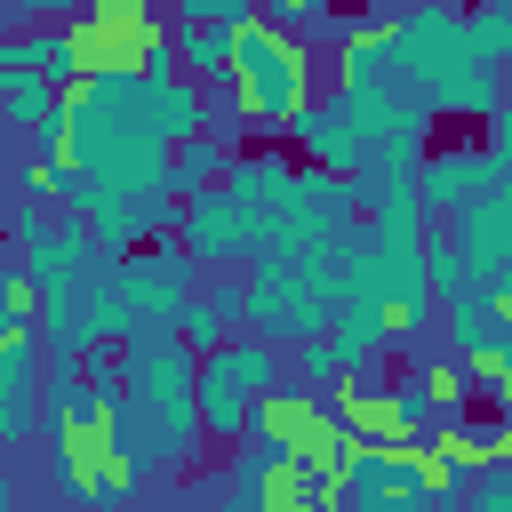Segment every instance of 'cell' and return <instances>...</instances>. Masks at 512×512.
<instances>
[{
    "instance_id": "d6986e66",
    "label": "cell",
    "mask_w": 512,
    "mask_h": 512,
    "mask_svg": "<svg viewBox=\"0 0 512 512\" xmlns=\"http://www.w3.org/2000/svg\"><path fill=\"white\" fill-rule=\"evenodd\" d=\"M224 176H232L224 136H192V144H176V200H200V192L224 184Z\"/></svg>"
},
{
    "instance_id": "ba28073f",
    "label": "cell",
    "mask_w": 512,
    "mask_h": 512,
    "mask_svg": "<svg viewBox=\"0 0 512 512\" xmlns=\"http://www.w3.org/2000/svg\"><path fill=\"white\" fill-rule=\"evenodd\" d=\"M184 248H192V256L232 264V256H248V248H264V216H256V208H240V200L216 184V192L184 200Z\"/></svg>"
},
{
    "instance_id": "8992f818",
    "label": "cell",
    "mask_w": 512,
    "mask_h": 512,
    "mask_svg": "<svg viewBox=\"0 0 512 512\" xmlns=\"http://www.w3.org/2000/svg\"><path fill=\"white\" fill-rule=\"evenodd\" d=\"M112 288H120V304H128V320L144 336H176V320L200 304L192 296V264L176 248H136L128 264H112Z\"/></svg>"
},
{
    "instance_id": "7402d4cb",
    "label": "cell",
    "mask_w": 512,
    "mask_h": 512,
    "mask_svg": "<svg viewBox=\"0 0 512 512\" xmlns=\"http://www.w3.org/2000/svg\"><path fill=\"white\" fill-rule=\"evenodd\" d=\"M488 160L512 176V96H504V104H496V120H488Z\"/></svg>"
},
{
    "instance_id": "3957f363",
    "label": "cell",
    "mask_w": 512,
    "mask_h": 512,
    "mask_svg": "<svg viewBox=\"0 0 512 512\" xmlns=\"http://www.w3.org/2000/svg\"><path fill=\"white\" fill-rule=\"evenodd\" d=\"M232 88H240V104H248V128H264V136H296V120L312 112V48L304 40H288L272 16L256 24V32H240V48H232Z\"/></svg>"
},
{
    "instance_id": "52a82bcc",
    "label": "cell",
    "mask_w": 512,
    "mask_h": 512,
    "mask_svg": "<svg viewBox=\"0 0 512 512\" xmlns=\"http://www.w3.org/2000/svg\"><path fill=\"white\" fill-rule=\"evenodd\" d=\"M488 192H504V168L488 160V144H448V152H432L424 176H416V200H424V208H448V216H464V208L488 200Z\"/></svg>"
},
{
    "instance_id": "9c48e42d",
    "label": "cell",
    "mask_w": 512,
    "mask_h": 512,
    "mask_svg": "<svg viewBox=\"0 0 512 512\" xmlns=\"http://www.w3.org/2000/svg\"><path fill=\"white\" fill-rule=\"evenodd\" d=\"M296 144L312 152V168H328V176H368L376 168V144L360 136V120L328 96V104H312L304 120H296Z\"/></svg>"
},
{
    "instance_id": "277c9868",
    "label": "cell",
    "mask_w": 512,
    "mask_h": 512,
    "mask_svg": "<svg viewBox=\"0 0 512 512\" xmlns=\"http://www.w3.org/2000/svg\"><path fill=\"white\" fill-rule=\"evenodd\" d=\"M272 392H288L280 344L232 336L216 360H200V424H208V440H256V416H264Z\"/></svg>"
},
{
    "instance_id": "4fadbf2b",
    "label": "cell",
    "mask_w": 512,
    "mask_h": 512,
    "mask_svg": "<svg viewBox=\"0 0 512 512\" xmlns=\"http://www.w3.org/2000/svg\"><path fill=\"white\" fill-rule=\"evenodd\" d=\"M336 408L352 416L360 448H392V440H408V432H400V408H392V376H352V384L336 392Z\"/></svg>"
},
{
    "instance_id": "603a6c76",
    "label": "cell",
    "mask_w": 512,
    "mask_h": 512,
    "mask_svg": "<svg viewBox=\"0 0 512 512\" xmlns=\"http://www.w3.org/2000/svg\"><path fill=\"white\" fill-rule=\"evenodd\" d=\"M208 304H216L224 320H248V280H216V288H208Z\"/></svg>"
},
{
    "instance_id": "44dd1931",
    "label": "cell",
    "mask_w": 512,
    "mask_h": 512,
    "mask_svg": "<svg viewBox=\"0 0 512 512\" xmlns=\"http://www.w3.org/2000/svg\"><path fill=\"white\" fill-rule=\"evenodd\" d=\"M336 512H432V504H424V496H392V488H376V480H360V472H352Z\"/></svg>"
},
{
    "instance_id": "e0dca14e",
    "label": "cell",
    "mask_w": 512,
    "mask_h": 512,
    "mask_svg": "<svg viewBox=\"0 0 512 512\" xmlns=\"http://www.w3.org/2000/svg\"><path fill=\"white\" fill-rule=\"evenodd\" d=\"M424 272H432V296H448V312H464V304L488 296V280L472 272V256H464L456 240H432V248H424Z\"/></svg>"
},
{
    "instance_id": "6da1fadb",
    "label": "cell",
    "mask_w": 512,
    "mask_h": 512,
    "mask_svg": "<svg viewBox=\"0 0 512 512\" xmlns=\"http://www.w3.org/2000/svg\"><path fill=\"white\" fill-rule=\"evenodd\" d=\"M48 480L64 496H80V504H128L144 488L128 408L88 392L80 368H56V384H48Z\"/></svg>"
},
{
    "instance_id": "5b68a950",
    "label": "cell",
    "mask_w": 512,
    "mask_h": 512,
    "mask_svg": "<svg viewBox=\"0 0 512 512\" xmlns=\"http://www.w3.org/2000/svg\"><path fill=\"white\" fill-rule=\"evenodd\" d=\"M248 320H256V336H264V344H312V336H328L336 304L312 288V272H304V264L264 256V264H256V280H248Z\"/></svg>"
},
{
    "instance_id": "30bf717a",
    "label": "cell",
    "mask_w": 512,
    "mask_h": 512,
    "mask_svg": "<svg viewBox=\"0 0 512 512\" xmlns=\"http://www.w3.org/2000/svg\"><path fill=\"white\" fill-rule=\"evenodd\" d=\"M320 432H328V400H320V392H304V384L272 392V400H264V416H256V440H264V448H280V456H304V464H312Z\"/></svg>"
},
{
    "instance_id": "7a4b0ae2",
    "label": "cell",
    "mask_w": 512,
    "mask_h": 512,
    "mask_svg": "<svg viewBox=\"0 0 512 512\" xmlns=\"http://www.w3.org/2000/svg\"><path fill=\"white\" fill-rule=\"evenodd\" d=\"M392 48H400V80L424 96V112H432V120H440V112H448V120H496L504 80H496V64L480 56L472 16L416 8V16H400Z\"/></svg>"
},
{
    "instance_id": "5bb4252c",
    "label": "cell",
    "mask_w": 512,
    "mask_h": 512,
    "mask_svg": "<svg viewBox=\"0 0 512 512\" xmlns=\"http://www.w3.org/2000/svg\"><path fill=\"white\" fill-rule=\"evenodd\" d=\"M224 192L240 200V208H256V216H272L288 192H296V168L280 160V152H232V176H224Z\"/></svg>"
},
{
    "instance_id": "ac0fdd59",
    "label": "cell",
    "mask_w": 512,
    "mask_h": 512,
    "mask_svg": "<svg viewBox=\"0 0 512 512\" xmlns=\"http://www.w3.org/2000/svg\"><path fill=\"white\" fill-rule=\"evenodd\" d=\"M392 408H400V432H408V440H440V424H456V416L440 408V392H432L424 368L392 376Z\"/></svg>"
},
{
    "instance_id": "8fae6325",
    "label": "cell",
    "mask_w": 512,
    "mask_h": 512,
    "mask_svg": "<svg viewBox=\"0 0 512 512\" xmlns=\"http://www.w3.org/2000/svg\"><path fill=\"white\" fill-rule=\"evenodd\" d=\"M448 240L472 256V272H480V280H496V272L512 264V192H488V200H472V208L448 224Z\"/></svg>"
},
{
    "instance_id": "7c38bea8",
    "label": "cell",
    "mask_w": 512,
    "mask_h": 512,
    "mask_svg": "<svg viewBox=\"0 0 512 512\" xmlns=\"http://www.w3.org/2000/svg\"><path fill=\"white\" fill-rule=\"evenodd\" d=\"M504 344H512V312H504L496 296H480V304L448 312V360L480 368V360H504Z\"/></svg>"
},
{
    "instance_id": "2e32d148",
    "label": "cell",
    "mask_w": 512,
    "mask_h": 512,
    "mask_svg": "<svg viewBox=\"0 0 512 512\" xmlns=\"http://www.w3.org/2000/svg\"><path fill=\"white\" fill-rule=\"evenodd\" d=\"M232 48H240V32H216V24H184L176 16V56L192 64L200 88H224L232 80Z\"/></svg>"
},
{
    "instance_id": "ffe728a7",
    "label": "cell",
    "mask_w": 512,
    "mask_h": 512,
    "mask_svg": "<svg viewBox=\"0 0 512 512\" xmlns=\"http://www.w3.org/2000/svg\"><path fill=\"white\" fill-rule=\"evenodd\" d=\"M328 344L344 352V368H352V376H368V360L384 352V328H376V320H360V312H336V320H328Z\"/></svg>"
},
{
    "instance_id": "9a60e30c",
    "label": "cell",
    "mask_w": 512,
    "mask_h": 512,
    "mask_svg": "<svg viewBox=\"0 0 512 512\" xmlns=\"http://www.w3.org/2000/svg\"><path fill=\"white\" fill-rule=\"evenodd\" d=\"M0 112H8V128H48L56 112H64V88L48 80V72H0Z\"/></svg>"
}]
</instances>
